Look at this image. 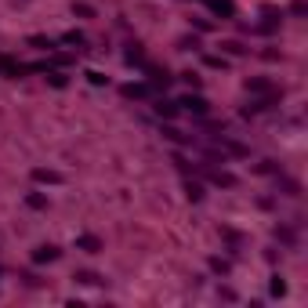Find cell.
<instances>
[{
	"instance_id": "cell-14",
	"label": "cell",
	"mask_w": 308,
	"mask_h": 308,
	"mask_svg": "<svg viewBox=\"0 0 308 308\" xmlns=\"http://www.w3.org/2000/svg\"><path fill=\"white\" fill-rule=\"evenodd\" d=\"M268 290H272V297H283V294H287V283H283V276H272Z\"/></svg>"
},
{
	"instance_id": "cell-16",
	"label": "cell",
	"mask_w": 308,
	"mask_h": 308,
	"mask_svg": "<svg viewBox=\"0 0 308 308\" xmlns=\"http://www.w3.org/2000/svg\"><path fill=\"white\" fill-rule=\"evenodd\" d=\"M221 48H225V51H228V55H247V48H243V44H240V40H225V44H221Z\"/></svg>"
},
{
	"instance_id": "cell-7",
	"label": "cell",
	"mask_w": 308,
	"mask_h": 308,
	"mask_svg": "<svg viewBox=\"0 0 308 308\" xmlns=\"http://www.w3.org/2000/svg\"><path fill=\"white\" fill-rule=\"evenodd\" d=\"M156 91H152V84H127L124 87V98H134V102H141V98H152Z\"/></svg>"
},
{
	"instance_id": "cell-5",
	"label": "cell",
	"mask_w": 308,
	"mask_h": 308,
	"mask_svg": "<svg viewBox=\"0 0 308 308\" xmlns=\"http://www.w3.org/2000/svg\"><path fill=\"white\" fill-rule=\"evenodd\" d=\"M76 250H84V254H102V240L91 236V232H80V236H76Z\"/></svg>"
},
{
	"instance_id": "cell-13",
	"label": "cell",
	"mask_w": 308,
	"mask_h": 308,
	"mask_svg": "<svg viewBox=\"0 0 308 308\" xmlns=\"http://www.w3.org/2000/svg\"><path fill=\"white\" fill-rule=\"evenodd\" d=\"M76 279H80V283H87V287H98V283H105L98 272H76Z\"/></svg>"
},
{
	"instance_id": "cell-11",
	"label": "cell",
	"mask_w": 308,
	"mask_h": 308,
	"mask_svg": "<svg viewBox=\"0 0 308 308\" xmlns=\"http://www.w3.org/2000/svg\"><path fill=\"white\" fill-rule=\"evenodd\" d=\"M26 203H29L33 210H48V196H44V192H29Z\"/></svg>"
},
{
	"instance_id": "cell-21",
	"label": "cell",
	"mask_w": 308,
	"mask_h": 308,
	"mask_svg": "<svg viewBox=\"0 0 308 308\" xmlns=\"http://www.w3.org/2000/svg\"><path fill=\"white\" fill-rule=\"evenodd\" d=\"M29 44H33V48H44V51H51V48H55L48 36H29Z\"/></svg>"
},
{
	"instance_id": "cell-3",
	"label": "cell",
	"mask_w": 308,
	"mask_h": 308,
	"mask_svg": "<svg viewBox=\"0 0 308 308\" xmlns=\"http://www.w3.org/2000/svg\"><path fill=\"white\" fill-rule=\"evenodd\" d=\"M203 4H207L218 18H236V4H232V0H203Z\"/></svg>"
},
{
	"instance_id": "cell-17",
	"label": "cell",
	"mask_w": 308,
	"mask_h": 308,
	"mask_svg": "<svg viewBox=\"0 0 308 308\" xmlns=\"http://www.w3.org/2000/svg\"><path fill=\"white\" fill-rule=\"evenodd\" d=\"M62 40H65V44H73V48H84V44H87V40H84V33H65Z\"/></svg>"
},
{
	"instance_id": "cell-6",
	"label": "cell",
	"mask_w": 308,
	"mask_h": 308,
	"mask_svg": "<svg viewBox=\"0 0 308 308\" xmlns=\"http://www.w3.org/2000/svg\"><path fill=\"white\" fill-rule=\"evenodd\" d=\"M33 178L40 181V185H65V174H58V171H48V167H36V171H33Z\"/></svg>"
},
{
	"instance_id": "cell-4",
	"label": "cell",
	"mask_w": 308,
	"mask_h": 308,
	"mask_svg": "<svg viewBox=\"0 0 308 308\" xmlns=\"http://www.w3.org/2000/svg\"><path fill=\"white\" fill-rule=\"evenodd\" d=\"M58 257H62V250H58V247H51V243L33 250V265H51V261H58Z\"/></svg>"
},
{
	"instance_id": "cell-9",
	"label": "cell",
	"mask_w": 308,
	"mask_h": 308,
	"mask_svg": "<svg viewBox=\"0 0 308 308\" xmlns=\"http://www.w3.org/2000/svg\"><path fill=\"white\" fill-rule=\"evenodd\" d=\"M152 109H156L160 112V116H178V102H167V98H156V105H152Z\"/></svg>"
},
{
	"instance_id": "cell-8",
	"label": "cell",
	"mask_w": 308,
	"mask_h": 308,
	"mask_svg": "<svg viewBox=\"0 0 308 308\" xmlns=\"http://www.w3.org/2000/svg\"><path fill=\"white\" fill-rule=\"evenodd\" d=\"M207 178H210L214 185H221V188H236V178L228 174V171H207Z\"/></svg>"
},
{
	"instance_id": "cell-1",
	"label": "cell",
	"mask_w": 308,
	"mask_h": 308,
	"mask_svg": "<svg viewBox=\"0 0 308 308\" xmlns=\"http://www.w3.org/2000/svg\"><path fill=\"white\" fill-rule=\"evenodd\" d=\"M247 91L250 94H261V98H283V87H276L272 80H265V76H250Z\"/></svg>"
},
{
	"instance_id": "cell-12",
	"label": "cell",
	"mask_w": 308,
	"mask_h": 308,
	"mask_svg": "<svg viewBox=\"0 0 308 308\" xmlns=\"http://www.w3.org/2000/svg\"><path fill=\"white\" fill-rule=\"evenodd\" d=\"M73 15H80V18H94V8L84 4V0H73Z\"/></svg>"
},
{
	"instance_id": "cell-15",
	"label": "cell",
	"mask_w": 308,
	"mask_h": 308,
	"mask_svg": "<svg viewBox=\"0 0 308 308\" xmlns=\"http://www.w3.org/2000/svg\"><path fill=\"white\" fill-rule=\"evenodd\" d=\"M185 192H188V200H203V185H200V181H188Z\"/></svg>"
},
{
	"instance_id": "cell-22",
	"label": "cell",
	"mask_w": 308,
	"mask_h": 308,
	"mask_svg": "<svg viewBox=\"0 0 308 308\" xmlns=\"http://www.w3.org/2000/svg\"><path fill=\"white\" fill-rule=\"evenodd\" d=\"M203 62H207V65H210V69H225V58H218V55H207V58H203Z\"/></svg>"
},
{
	"instance_id": "cell-10",
	"label": "cell",
	"mask_w": 308,
	"mask_h": 308,
	"mask_svg": "<svg viewBox=\"0 0 308 308\" xmlns=\"http://www.w3.org/2000/svg\"><path fill=\"white\" fill-rule=\"evenodd\" d=\"M44 73H48V84H51V87H65V84H69V76H65L62 69H44Z\"/></svg>"
},
{
	"instance_id": "cell-19",
	"label": "cell",
	"mask_w": 308,
	"mask_h": 308,
	"mask_svg": "<svg viewBox=\"0 0 308 308\" xmlns=\"http://www.w3.org/2000/svg\"><path fill=\"white\" fill-rule=\"evenodd\" d=\"M210 268L218 276H228V261H221V257H210Z\"/></svg>"
},
{
	"instance_id": "cell-18",
	"label": "cell",
	"mask_w": 308,
	"mask_h": 308,
	"mask_svg": "<svg viewBox=\"0 0 308 308\" xmlns=\"http://www.w3.org/2000/svg\"><path fill=\"white\" fill-rule=\"evenodd\" d=\"M87 80H91L94 87H102V84H109V76H102L98 69H87Z\"/></svg>"
},
{
	"instance_id": "cell-20",
	"label": "cell",
	"mask_w": 308,
	"mask_h": 308,
	"mask_svg": "<svg viewBox=\"0 0 308 308\" xmlns=\"http://www.w3.org/2000/svg\"><path fill=\"white\" fill-rule=\"evenodd\" d=\"M290 15L304 18V15H308V4H304V0H294V4H290Z\"/></svg>"
},
{
	"instance_id": "cell-2",
	"label": "cell",
	"mask_w": 308,
	"mask_h": 308,
	"mask_svg": "<svg viewBox=\"0 0 308 308\" xmlns=\"http://www.w3.org/2000/svg\"><path fill=\"white\" fill-rule=\"evenodd\" d=\"M178 109H188V112H196V116H207V98H200V94H185V98H178Z\"/></svg>"
}]
</instances>
